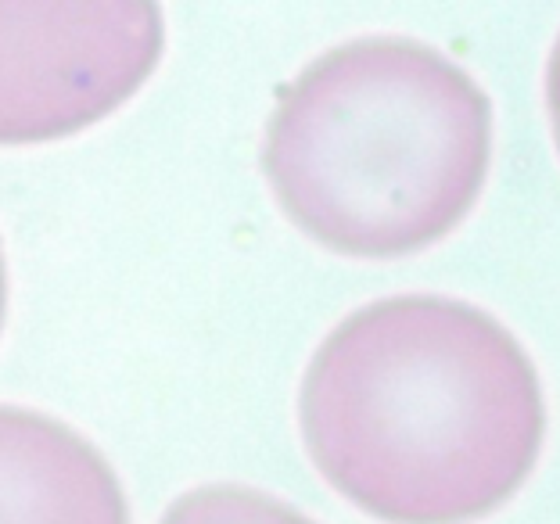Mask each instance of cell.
Listing matches in <instances>:
<instances>
[{"label": "cell", "instance_id": "8992f818", "mask_svg": "<svg viewBox=\"0 0 560 524\" xmlns=\"http://www.w3.org/2000/svg\"><path fill=\"white\" fill-rule=\"evenodd\" d=\"M546 108H550V122H554V140L560 151V36L554 43L550 65H546Z\"/></svg>", "mask_w": 560, "mask_h": 524}, {"label": "cell", "instance_id": "52a82bcc", "mask_svg": "<svg viewBox=\"0 0 560 524\" xmlns=\"http://www.w3.org/2000/svg\"><path fill=\"white\" fill-rule=\"evenodd\" d=\"M4 313H7V270H4V252H0V327H4Z\"/></svg>", "mask_w": 560, "mask_h": 524}, {"label": "cell", "instance_id": "277c9868", "mask_svg": "<svg viewBox=\"0 0 560 524\" xmlns=\"http://www.w3.org/2000/svg\"><path fill=\"white\" fill-rule=\"evenodd\" d=\"M0 524H130L108 460L62 420L0 406Z\"/></svg>", "mask_w": 560, "mask_h": 524}, {"label": "cell", "instance_id": "5b68a950", "mask_svg": "<svg viewBox=\"0 0 560 524\" xmlns=\"http://www.w3.org/2000/svg\"><path fill=\"white\" fill-rule=\"evenodd\" d=\"M162 524H316L277 496L245 485H205L180 496Z\"/></svg>", "mask_w": 560, "mask_h": 524}, {"label": "cell", "instance_id": "7a4b0ae2", "mask_svg": "<svg viewBox=\"0 0 560 524\" xmlns=\"http://www.w3.org/2000/svg\"><path fill=\"white\" fill-rule=\"evenodd\" d=\"M492 105L442 51L363 36L320 54L277 101L263 169L284 215L349 259L431 248L474 209Z\"/></svg>", "mask_w": 560, "mask_h": 524}, {"label": "cell", "instance_id": "3957f363", "mask_svg": "<svg viewBox=\"0 0 560 524\" xmlns=\"http://www.w3.org/2000/svg\"><path fill=\"white\" fill-rule=\"evenodd\" d=\"M159 0H0V148L65 140L159 69Z\"/></svg>", "mask_w": 560, "mask_h": 524}, {"label": "cell", "instance_id": "6da1fadb", "mask_svg": "<svg viewBox=\"0 0 560 524\" xmlns=\"http://www.w3.org/2000/svg\"><path fill=\"white\" fill-rule=\"evenodd\" d=\"M309 460L384 524H470L532 474L546 406L521 341L446 295H395L345 316L298 395Z\"/></svg>", "mask_w": 560, "mask_h": 524}]
</instances>
